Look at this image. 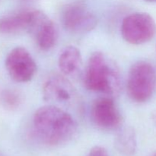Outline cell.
I'll list each match as a JSON object with an SVG mask.
<instances>
[{
    "label": "cell",
    "mask_w": 156,
    "mask_h": 156,
    "mask_svg": "<svg viewBox=\"0 0 156 156\" xmlns=\"http://www.w3.org/2000/svg\"><path fill=\"white\" fill-rule=\"evenodd\" d=\"M87 89L112 97L117 95L121 88L118 67L101 52L93 53L89 57L84 76Z\"/></svg>",
    "instance_id": "2"
},
{
    "label": "cell",
    "mask_w": 156,
    "mask_h": 156,
    "mask_svg": "<svg viewBox=\"0 0 156 156\" xmlns=\"http://www.w3.org/2000/svg\"><path fill=\"white\" fill-rule=\"evenodd\" d=\"M149 156H156V151H155V152H152V153H151Z\"/></svg>",
    "instance_id": "16"
},
{
    "label": "cell",
    "mask_w": 156,
    "mask_h": 156,
    "mask_svg": "<svg viewBox=\"0 0 156 156\" xmlns=\"http://www.w3.org/2000/svg\"><path fill=\"white\" fill-rule=\"evenodd\" d=\"M62 22L66 30L73 34H85L92 30L98 20L94 13L81 2L66 6L62 14Z\"/></svg>",
    "instance_id": "6"
},
{
    "label": "cell",
    "mask_w": 156,
    "mask_h": 156,
    "mask_svg": "<svg viewBox=\"0 0 156 156\" xmlns=\"http://www.w3.org/2000/svg\"><path fill=\"white\" fill-rule=\"evenodd\" d=\"M5 68L9 76L17 82L31 80L37 71V65L31 54L24 47L12 49L5 59Z\"/></svg>",
    "instance_id": "5"
},
{
    "label": "cell",
    "mask_w": 156,
    "mask_h": 156,
    "mask_svg": "<svg viewBox=\"0 0 156 156\" xmlns=\"http://www.w3.org/2000/svg\"><path fill=\"white\" fill-rule=\"evenodd\" d=\"M151 117H152V122H153V123L156 126V110H155V111L151 114Z\"/></svg>",
    "instance_id": "15"
},
{
    "label": "cell",
    "mask_w": 156,
    "mask_h": 156,
    "mask_svg": "<svg viewBox=\"0 0 156 156\" xmlns=\"http://www.w3.org/2000/svg\"><path fill=\"white\" fill-rule=\"evenodd\" d=\"M147 1H149V2H156V0H147Z\"/></svg>",
    "instance_id": "17"
},
{
    "label": "cell",
    "mask_w": 156,
    "mask_h": 156,
    "mask_svg": "<svg viewBox=\"0 0 156 156\" xmlns=\"http://www.w3.org/2000/svg\"><path fill=\"white\" fill-rule=\"evenodd\" d=\"M156 73L153 66L146 61H138L131 66L128 74L127 92L129 97L137 103L151 98L155 91Z\"/></svg>",
    "instance_id": "3"
},
{
    "label": "cell",
    "mask_w": 156,
    "mask_h": 156,
    "mask_svg": "<svg viewBox=\"0 0 156 156\" xmlns=\"http://www.w3.org/2000/svg\"><path fill=\"white\" fill-rule=\"evenodd\" d=\"M87 156H110L108 151L104 147L97 146L93 147L88 152Z\"/></svg>",
    "instance_id": "14"
},
{
    "label": "cell",
    "mask_w": 156,
    "mask_h": 156,
    "mask_svg": "<svg viewBox=\"0 0 156 156\" xmlns=\"http://www.w3.org/2000/svg\"><path fill=\"white\" fill-rule=\"evenodd\" d=\"M156 33L155 20L145 12H135L127 15L121 24V34L127 43L134 45L146 44Z\"/></svg>",
    "instance_id": "4"
},
{
    "label": "cell",
    "mask_w": 156,
    "mask_h": 156,
    "mask_svg": "<svg viewBox=\"0 0 156 156\" xmlns=\"http://www.w3.org/2000/svg\"><path fill=\"white\" fill-rule=\"evenodd\" d=\"M22 103V97L17 91L12 89L3 90L0 92V104L5 109L14 111Z\"/></svg>",
    "instance_id": "13"
},
{
    "label": "cell",
    "mask_w": 156,
    "mask_h": 156,
    "mask_svg": "<svg viewBox=\"0 0 156 156\" xmlns=\"http://www.w3.org/2000/svg\"><path fill=\"white\" fill-rule=\"evenodd\" d=\"M59 69L65 76H74L80 71L82 65L81 52L74 46L66 47L58 59Z\"/></svg>",
    "instance_id": "11"
},
{
    "label": "cell",
    "mask_w": 156,
    "mask_h": 156,
    "mask_svg": "<svg viewBox=\"0 0 156 156\" xmlns=\"http://www.w3.org/2000/svg\"><path fill=\"white\" fill-rule=\"evenodd\" d=\"M114 145L117 150L124 156L135 155L137 149V137L134 128L123 126L117 129Z\"/></svg>",
    "instance_id": "12"
},
{
    "label": "cell",
    "mask_w": 156,
    "mask_h": 156,
    "mask_svg": "<svg viewBox=\"0 0 156 156\" xmlns=\"http://www.w3.org/2000/svg\"><path fill=\"white\" fill-rule=\"evenodd\" d=\"M34 9H27L10 13L0 18V34H12L28 30Z\"/></svg>",
    "instance_id": "10"
},
{
    "label": "cell",
    "mask_w": 156,
    "mask_h": 156,
    "mask_svg": "<svg viewBox=\"0 0 156 156\" xmlns=\"http://www.w3.org/2000/svg\"><path fill=\"white\" fill-rule=\"evenodd\" d=\"M44 98L47 101L72 104L76 100V91L71 82L61 76L49 78L43 87Z\"/></svg>",
    "instance_id": "9"
},
{
    "label": "cell",
    "mask_w": 156,
    "mask_h": 156,
    "mask_svg": "<svg viewBox=\"0 0 156 156\" xmlns=\"http://www.w3.org/2000/svg\"><path fill=\"white\" fill-rule=\"evenodd\" d=\"M78 126L71 114L55 105L41 107L34 114L32 132L40 143L57 146L71 141Z\"/></svg>",
    "instance_id": "1"
},
{
    "label": "cell",
    "mask_w": 156,
    "mask_h": 156,
    "mask_svg": "<svg viewBox=\"0 0 156 156\" xmlns=\"http://www.w3.org/2000/svg\"><path fill=\"white\" fill-rule=\"evenodd\" d=\"M91 118L98 128L103 130H117L123 124V117L112 98H97L91 108Z\"/></svg>",
    "instance_id": "7"
},
{
    "label": "cell",
    "mask_w": 156,
    "mask_h": 156,
    "mask_svg": "<svg viewBox=\"0 0 156 156\" xmlns=\"http://www.w3.org/2000/svg\"><path fill=\"white\" fill-rule=\"evenodd\" d=\"M27 31L32 35L38 47L44 51L53 48L57 41L58 33L56 25L41 10H34L33 18Z\"/></svg>",
    "instance_id": "8"
}]
</instances>
